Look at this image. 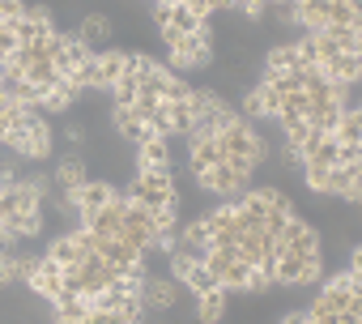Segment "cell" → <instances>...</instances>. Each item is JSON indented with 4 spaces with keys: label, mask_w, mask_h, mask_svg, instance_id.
Instances as JSON below:
<instances>
[{
    "label": "cell",
    "mask_w": 362,
    "mask_h": 324,
    "mask_svg": "<svg viewBox=\"0 0 362 324\" xmlns=\"http://www.w3.org/2000/svg\"><path fill=\"white\" fill-rule=\"evenodd\" d=\"M115 311H119L124 324H145V311H149V307H145V294H124Z\"/></svg>",
    "instance_id": "cell-32"
},
{
    "label": "cell",
    "mask_w": 362,
    "mask_h": 324,
    "mask_svg": "<svg viewBox=\"0 0 362 324\" xmlns=\"http://www.w3.org/2000/svg\"><path fill=\"white\" fill-rule=\"evenodd\" d=\"M264 5H269V9H273V5H290V0H264Z\"/></svg>",
    "instance_id": "cell-41"
},
{
    "label": "cell",
    "mask_w": 362,
    "mask_h": 324,
    "mask_svg": "<svg viewBox=\"0 0 362 324\" xmlns=\"http://www.w3.org/2000/svg\"><path fill=\"white\" fill-rule=\"evenodd\" d=\"M281 248H286V252H303V256H315V252H320V231L294 214V218L286 222V231H281Z\"/></svg>",
    "instance_id": "cell-11"
},
{
    "label": "cell",
    "mask_w": 362,
    "mask_h": 324,
    "mask_svg": "<svg viewBox=\"0 0 362 324\" xmlns=\"http://www.w3.org/2000/svg\"><path fill=\"white\" fill-rule=\"evenodd\" d=\"M141 294H145V307H149V311H175V303H179V282H175V277H149Z\"/></svg>",
    "instance_id": "cell-16"
},
{
    "label": "cell",
    "mask_w": 362,
    "mask_h": 324,
    "mask_svg": "<svg viewBox=\"0 0 362 324\" xmlns=\"http://www.w3.org/2000/svg\"><path fill=\"white\" fill-rule=\"evenodd\" d=\"M0 64H5V60H0Z\"/></svg>",
    "instance_id": "cell-42"
},
{
    "label": "cell",
    "mask_w": 362,
    "mask_h": 324,
    "mask_svg": "<svg viewBox=\"0 0 362 324\" xmlns=\"http://www.w3.org/2000/svg\"><path fill=\"white\" fill-rule=\"evenodd\" d=\"M303 162H311V167H337V162H341V145H337V137H324Z\"/></svg>",
    "instance_id": "cell-29"
},
{
    "label": "cell",
    "mask_w": 362,
    "mask_h": 324,
    "mask_svg": "<svg viewBox=\"0 0 362 324\" xmlns=\"http://www.w3.org/2000/svg\"><path fill=\"white\" fill-rule=\"evenodd\" d=\"M13 260H18V282H30L39 273V265H43L39 252H13Z\"/></svg>",
    "instance_id": "cell-33"
},
{
    "label": "cell",
    "mask_w": 362,
    "mask_h": 324,
    "mask_svg": "<svg viewBox=\"0 0 362 324\" xmlns=\"http://www.w3.org/2000/svg\"><path fill=\"white\" fill-rule=\"evenodd\" d=\"M22 18H26V5H22V0H0V22H5V26L22 22Z\"/></svg>",
    "instance_id": "cell-35"
},
{
    "label": "cell",
    "mask_w": 362,
    "mask_h": 324,
    "mask_svg": "<svg viewBox=\"0 0 362 324\" xmlns=\"http://www.w3.org/2000/svg\"><path fill=\"white\" fill-rule=\"evenodd\" d=\"M303 265H307V256L303 252H277V265H273V282L277 286H298V277H303Z\"/></svg>",
    "instance_id": "cell-24"
},
{
    "label": "cell",
    "mask_w": 362,
    "mask_h": 324,
    "mask_svg": "<svg viewBox=\"0 0 362 324\" xmlns=\"http://www.w3.org/2000/svg\"><path fill=\"white\" fill-rule=\"evenodd\" d=\"M332 137H337V145H349V149L362 145V107H354V111L345 107V111H341V124H337Z\"/></svg>",
    "instance_id": "cell-25"
},
{
    "label": "cell",
    "mask_w": 362,
    "mask_h": 324,
    "mask_svg": "<svg viewBox=\"0 0 362 324\" xmlns=\"http://www.w3.org/2000/svg\"><path fill=\"white\" fill-rule=\"evenodd\" d=\"M77 39L98 56V52H107V47H115L111 39H115V18L111 13H86L81 18V30H77Z\"/></svg>",
    "instance_id": "cell-9"
},
{
    "label": "cell",
    "mask_w": 362,
    "mask_h": 324,
    "mask_svg": "<svg viewBox=\"0 0 362 324\" xmlns=\"http://www.w3.org/2000/svg\"><path fill=\"white\" fill-rule=\"evenodd\" d=\"M90 60H94V52H90L77 35H64V39H60V52L52 56V64H56L60 77H77L81 64H90Z\"/></svg>",
    "instance_id": "cell-10"
},
{
    "label": "cell",
    "mask_w": 362,
    "mask_h": 324,
    "mask_svg": "<svg viewBox=\"0 0 362 324\" xmlns=\"http://www.w3.org/2000/svg\"><path fill=\"white\" fill-rule=\"evenodd\" d=\"M166 107H170V137H188L192 124H197L192 107H188V103H166Z\"/></svg>",
    "instance_id": "cell-31"
},
{
    "label": "cell",
    "mask_w": 362,
    "mask_h": 324,
    "mask_svg": "<svg viewBox=\"0 0 362 324\" xmlns=\"http://www.w3.org/2000/svg\"><path fill=\"white\" fill-rule=\"evenodd\" d=\"M153 218H149V209L145 205H136V201H128V209H124V226H119V235L115 239H124L128 248H136V252H149L153 248Z\"/></svg>",
    "instance_id": "cell-5"
},
{
    "label": "cell",
    "mask_w": 362,
    "mask_h": 324,
    "mask_svg": "<svg viewBox=\"0 0 362 324\" xmlns=\"http://www.w3.org/2000/svg\"><path fill=\"white\" fill-rule=\"evenodd\" d=\"M324 277V256L315 252V256H307V265H303V277H298V286H311V282H320Z\"/></svg>",
    "instance_id": "cell-34"
},
{
    "label": "cell",
    "mask_w": 362,
    "mask_h": 324,
    "mask_svg": "<svg viewBox=\"0 0 362 324\" xmlns=\"http://www.w3.org/2000/svg\"><path fill=\"white\" fill-rule=\"evenodd\" d=\"M43 226H47L43 209H35V214H13V218H9V231H13L18 239H39Z\"/></svg>",
    "instance_id": "cell-27"
},
{
    "label": "cell",
    "mask_w": 362,
    "mask_h": 324,
    "mask_svg": "<svg viewBox=\"0 0 362 324\" xmlns=\"http://www.w3.org/2000/svg\"><path fill=\"white\" fill-rule=\"evenodd\" d=\"M205 265L214 269V277H218L222 290H243V282L252 273V265L239 256V248H209L205 252Z\"/></svg>",
    "instance_id": "cell-4"
},
{
    "label": "cell",
    "mask_w": 362,
    "mask_h": 324,
    "mask_svg": "<svg viewBox=\"0 0 362 324\" xmlns=\"http://www.w3.org/2000/svg\"><path fill=\"white\" fill-rule=\"evenodd\" d=\"M349 269H354V273H362V243H354V248H349Z\"/></svg>",
    "instance_id": "cell-38"
},
{
    "label": "cell",
    "mask_w": 362,
    "mask_h": 324,
    "mask_svg": "<svg viewBox=\"0 0 362 324\" xmlns=\"http://www.w3.org/2000/svg\"><path fill=\"white\" fill-rule=\"evenodd\" d=\"M281 103H286L281 90H273L269 81H256V86L243 94V115H247V120H277Z\"/></svg>",
    "instance_id": "cell-8"
},
{
    "label": "cell",
    "mask_w": 362,
    "mask_h": 324,
    "mask_svg": "<svg viewBox=\"0 0 362 324\" xmlns=\"http://www.w3.org/2000/svg\"><path fill=\"white\" fill-rule=\"evenodd\" d=\"M328 0H294V18L298 26H307V35H320L328 26Z\"/></svg>",
    "instance_id": "cell-21"
},
{
    "label": "cell",
    "mask_w": 362,
    "mask_h": 324,
    "mask_svg": "<svg viewBox=\"0 0 362 324\" xmlns=\"http://www.w3.org/2000/svg\"><path fill=\"white\" fill-rule=\"evenodd\" d=\"M197 184H201L205 192H218V197H235V192H247V188H252V171H243V167H230V162H218L214 171L197 175Z\"/></svg>",
    "instance_id": "cell-6"
},
{
    "label": "cell",
    "mask_w": 362,
    "mask_h": 324,
    "mask_svg": "<svg viewBox=\"0 0 362 324\" xmlns=\"http://www.w3.org/2000/svg\"><path fill=\"white\" fill-rule=\"evenodd\" d=\"M358 209H362V205H358Z\"/></svg>",
    "instance_id": "cell-43"
},
{
    "label": "cell",
    "mask_w": 362,
    "mask_h": 324,
    "mask_svg": "<svg viewBox=\"0 0 362 324\" xmlns=\"http://www.w3.org/2000/svg\"><path fill=\"white\" fill-rule=\"evenodd\" d=\"M162 43L170 47V64L175 69H205V64H214V30H209V22L197 35H170Z\"/></svg>",
    "instance_id": "cell-2"
},
{
    "label": "cell",
    "mask_w": 362,
    "mask_h": 324,
    "mask_svg": "<svg viewBox=\"0 0 362 324\" xmlns=\"http://www.w3.org/2000/svg\"><path fill=\"white\" fill-rule=\"evenodd\" d=\"M290 69H303L298 43H277L264 52V73H290Z\"/></svg>",
    "instance_id": "cell-23"
},
{
    "label": "cell",
    "mask_w": 362,
    "mask_h": 324,
    "mask_svg": "<svg viewBox=\"0 0 362 324\" xmlns=\"http://www.w3.org/2000/svg\"><path fill=\"white\" fill-rule=\"evenodd\" d=\"M218 149H222V162H230V167H243V171H260V162L269 158V145L264 137L252 128V120L235 115L222 132H218Z\"/></svg>",
    "instance_id": "cell-1"
},
{
    "label": "cell",
    "mask_w": 362,
    "mask_h": 324,
    "mask_svg": "<svg viewBox=\"0 0 362 324\" xmlns=\"http://www.w3.org/2000/svg\"><path fill=\"white\" fill-rule=\"evenodd\" d=\"M86 90L73 81V77H60L47 94H43V111H52V115H69L73 107H77V98H81Z\"/></svg>",
    "instance_id": "cell-15"
},
{
    "label": "cell",
    "mask_w": 362,
    "mask_h": 324,
    "mask_svg": "<svg viewBox=\"0 0 362 324\" xmlns=\"http://www.w3.org/2000/svg\"><path fill=\"white\" fill-rule=\"evenodd\" d=\"M52 180H56V188H60V192H77V188L90 180L86 158H81V154H64V158L56 162V175H52Z\"/></svg>",
    "instance_id": "cell-18"
},
{
    "label": "cell",
    "mask_w": 362,
    "mask_h": 324,
    "mask_svg": "<svg viewBox=\"0 0 362 324\" xmlns=\"http://www.w3.org/2000/svg\"><path fill=\"white\" fill-rule=\"evenodd\" d=\"M124 209H128V192H115L98 214L81 218V231H90L94 239H115V235H119V226H124Z\"/></svg>",
    "instance_id": "cell-7"
},
{
    "label": "cell",
    "mask_w": 362,
    "mask_h": 324,
    "mask_svg": "<svg viewBox=\"0 0 362 324\" xmlns=\"http://www.w3.org/2000/svg\"><path fill=\"white\" fill-rule=\"evenodd\" d=\"M26 286H30V294H35V299H47V303H52V299H56V294L64 290V269H60V265H56L52 256H43L39 273H35V277H30Z\"/></svg>",
    "instance_id": "cell-14"
},
{
    "label": "cell",
    "mask_w": 362,
    "mask_h": 324,
    "mask_svg": "<svg viewBox=\"0 0 362 324\" xmlns=\"http://www.w3.org/2000/svg\"><path fill=\"white\" fill-rule=\"evenodd\" d=\"M170 167V137H149L136 145V171H162Z\"/></svg>",
    "instance_id": "cell-17"
},
{
    "label": "cell",
    "mask_w": 362,
    "mask_h": 324,
    "mask_svg": "<svg viewBox=\"0 0 362 324\" xmlns=\"http://www.w3.org/2000/svg\"><path fill=\"white\" fill-rule=\"evenodd\" d=\"M115 197V184H107V180H86L77 192H73V201H77V218H90V214H98L107 201Z\"/></svg>",
    "instance_id": "cell-12"
},
{
    "label": "cell",
    "mask_w": 362,
    "mask_h": 324,
    "mask_svg": "<svg viewBox=\"0 0 362 324\" xmlns=\"http://www.w3.org/2000/svg\"><path fill=\"white\" fill-rule=\"evenodd\" d=\"M128 201H136V205H145V209H158V205L179 201L170 167H162V171H136V175L128 180Z\"/></svg>",
    "instance_id": "cell-3"
},
{
    "label": "cell",
    "mask_w": 362,
    "mask_h": 324,
    "mask_svg": "<svg viewBox=\"0 0 362 324\" xmlns=\"http://www.w3.org/2000/svg\"><path fill=\"white\" fill-rule=\"evenodd\" d=\"M226 299H230V290H222V286L197 294V320H201V324H218V320L226 316Z\"/></svg>",
    "instance_id": "cell-22"
},
{
    "label": "cell",
    "mask_w": 362,
    "mask_h": 324,
    "mask_svg": "<svg viewBox=\"0 0 362 324\" xmlns=\"http://www.w3.org/2000/svg\"><path fill=\"white\" fill-rule=\"evenodd\" d=\"M192 90H197V86H188L179 73H166V77H162V103H188Z\"/></svg>",
    "instance_id": "cell-30"
},
{
    "label": "cell",
    "mask_w": 362,
    "mask_h": 324,
    "mask_svg": "<svg viewBox=\"0 0 362 324\" xmlns=\"http://www.w3.org/2000/svg\"><path fill=\"white\" fill-rule=\"evenodd\" d=\"M320 35H324L337 52H358V47H362V30H358V26H324Z\"/></svg>",
    "instance_id": "cell-28"
},
{
    "label": "cell",
    "mask_w": 362,
    "mask_h": 324,
    "mask_svg": "<svg viewBox=\"0 0 362 324\" xmlns=\"http://www.w3.org/2000/svg\"><path fill=\"white\" fill-rule=\"evenodd\" d=\"M94 64H98V90H111L128 73V52L124 47H107V52L94 56Z\"/></svg>",
    "instance_id": "cell-19"
},
{
    "label": "cell",
    "mask_w": 362,
    "mask_h": 324,
    "mask_svg": "<svg viewBox=\"0 0 362 324\" xmlns=\"http://www.w3.org/2000/svg\"><path fill=\"white\" fill-rule=\"evenodd\" d=\"M188 162H192V175H205L222 162V149H218V137H188Z\"/></svg>",
    "instance_id": "cell-13"
},
{
    "label": "cell",
    "mask_w": 362,
    "mask_h": 324,
    "mask_svg": "<svg viewBox=\"0 0 362 324\" xmlns=\"http://www.w3.org/2000/svg\"><path fill=\"white\" fill-rule=\"evenodd\" d=\"M320 141H324V132H320L311 120H294V124H286V145H290L294 154H303V158H307Z\"/></svg>",
    "instance_id": "cell-20"
},
{
    "label": "cell",
    "mask_w": 362,
    "mask_h": 324,
    "mask_svg": "<svg viewBox=\"0 0 362 324\" xmlns=\"http://www.w3.org/2000/svg\"><path fill=\"white\" fill-rule=\"evenodd\" d=\"M9 282H18V260L13 252H0V286H9Z\"/></svg>",
    "instance_id": "cell-36"
},
{
    "label": "cell",
    "mask_w": 362,
    "mask_h": 324,
    "mask_svg": "<svg viewBox=\"0 0 362 324\" xmlns=\"http://www.w3.org/2000/svg\"><path fill=\"white\" fill-rule=\"evenodd\" d=\"M179 282H184L192 294H205V290H214L218 286V277H214V269L205 265V260H197V265H188L184 269V277H179Z\"/></svg>",
    "instance_id": "cell-26"
},
{
    "label": "cell",
    "mask_w": 362,
    "mask_h": 324,
    "mask_svg": "<svg viewBox=\"0 0 362 324\" xmlns=\"http://www.w3.org/2000/svg\"><path fill=\"white\" fill-rule=\"evenodd\" d=\"M209 9L218 13V9H235V0H209Z\"/></svg>",
    "instance_id": "cell-40"
},
{
    "label": "cell",
    "mask_w": 362,
    "mask_h": 324,
    "mask_svg": "<svg viewBox=\"0 0 362 324\" xmlns=\"http://www.w3.org/2000/svg\"><path fill=\"white\" fill-rule=\"evenodd\" d=\"M86 324H124V320H119V311H90Z\"/></svg>",
    "instance_id": "cell-37"
},
{
    "label": "cell",
    "mask_w": 362,
    "mask_h": 324,
    "mask_svg": "<svg viewBox=\"0 0 362 324\" xmlns=\"http://www.w3.org/2000/svg\"><path fill=\"white\" fill-rule=\"evenodd\" d=\"M281 324H307V311H290V316H286Z\"/></svg>",
    "instance_id": "cell-39"
}]
</instances>
